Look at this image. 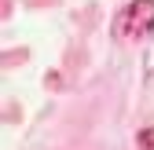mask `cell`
<instances>
[{"label":"cell","instance_id":"1","mask_svg":"<svg viewBox=\"0 0 154 150\" xmlns=\"http://www.w3.org/2000/svg\"><path fill=\"white\" fill-rule=\"evenodd\" d=\"M154 33V0H128L114 18V37L143 40Z\"/></svg>","mask_w":154,"mask_h":150},{"label":"cell","instance_id":"2","mask_svg":"<svg viewBox=\"0 0 154 150\" xmlns=\"http://www.w3.org/2000/svg\"><path fill=\"white\" fill-rule=\"evenodd\" d=\"M136 146L140 150H154V128H143V132L136 136Z\"/></svg>","mask_w":154,"mask_h":150}]
</instances>
